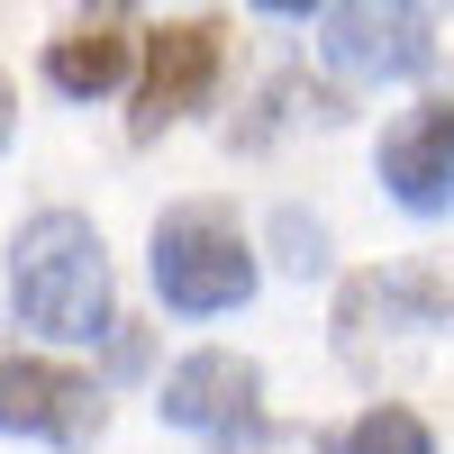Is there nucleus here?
Here are the masks:
<instances>
[{"mask_svg":"<svg viewBox=\"0 0 454 454\" xmlns=\"http://www.w3.org/2000/svg\"><path fill=\"white\" fill-rule=\"evenodd\" d=\"M218 91V27H164L155 46H145V82H137V137H164L173 119H192V109Z\"/></svg>","mask_w":454,"mask_h":454,"instance_id":"obj_6","label":"nucleus"},{"mask_svg":"<svg viewBox=\"0 0 454 454\" xmlns=\"http://www.w3.org/2000/svg\"><path fill=\"white\" fill-rule=\"evenodd\" d=\"M0 427H10V436H55V445H73V436L100 427V391L82 382V372H64V364L10 355V364H0Z\"/></svg>","mask_w":454,"mask_h":454,"instance_id":"obj_4","label":"nucleus"},{"mask_svg":"<svg viewBox=\"0 0 454 454\" xmlns=\"http://www.w3.org/2000/svg\"><path fill=\"white\" fill-rule=\"evenodd\" d=\"M155 291L182 318H218V309H237L254 291V254L218 209H173L155 227Z\"/></svg>","mask_w":454,"mask_h":454,"instance_id":"obj_2","label":"nucleus"},{"mask_svg":"<svg viewBox=\"0 0 454 454\" xmlns=\"http://www.w3.org/2000/svg\"><path fill=\"white\" fill-rule=\"evenodd\" d=\"M346 454H436V445H427V427L409 409H364L346 427Z\"/></svg>","mask_w":454,"mask_h":454,"instance_id":"obj_9","label":"nucleus"},{"mask_svg":"<svg viewBox=\"0 0 454 454\" xmlns=\"http://www.w3.org/2000/svg\"><path fill=\"white\" fill-rule=\"evenodd\" d=\"M10 128H19V100H10V82H0V145H10Z\"/></svg>","mask_w":454,"mask_h":454,"instance_id":"obj_10","label":"nucleus"},{"mask_svg":"<svg viewBox=\"0 0 454 454\" xmlns=\"http://www.w3.org/2000/svg\"><path fill=\"white\" fill-rule=\"evenodd\" d=\"M318 46L346 82H419L436 64V36L419 19V0H327Z\"/></svg>","mask_w":454,"mask_h":454,"instance_id":"obj_3","label":"nucleus"},{"mask_svg":"<svg viewBox=\"0 0 454 454\" xmlns=\"http://www.w3.org/2000/svg\"><path fill=\"white\" fill-rule=\"evenodd\" d=\"M46 82H55L64 100H100V91H119V82H128V36H109V27L55 36V46H46Z\"/></svg>","mask_w":454,"mask_h":454,"instance_id":"obj_8","label":"nucleus"},{"mask_svg":"<svg viewBox=\"0 0 454 454\" xmlns=\"http://www.w3.org/2000/svg\"><path fill=\"white\" fill-rule=\"evenodd\" d=\"M382 192L400 209H454V100H427V109H409V119L382 137Z\"/></svg>","mask_w":454,"mask_h":454,"instance_id":"obj_5","label":"nucleus"},{"mask_svg":"<svg viewBox=\"0 0 454 454\" xmlns=\"http://www.w3.org/2000/svg\"><path fill=\"white\" fill-rule=\"evenodd\" d=\"M10 300L27 327L64 336V346H82V336H109V254L91 237V218L73 209H36L10 246Z\"/></svg>","mask_w":454,"mask_h":454,"instance_id":"obj_1","label":"nucleus"},{"mask_svg":"<svg viewBox=\"0 0 454 454\" xmlns=\"http://www.w3.org/2000/svg\"><path fill=\"white\" fill-rule=\"evenodd\" d=\"M254 10H273V19H291V10H318V0H254Z\"/></svg>","mask_w":454,"mask_h":454,"instance_id":"obj_11","label":"nucleus"},{"mask_svg":"<svg viewBox=\"0 0 454 454\" xmlns=\"http://www.w3.org/2000/svg\"><path fill=\"white\" fill-rule=\"evenodd\" d=\"M254 391H263V372L246 364V355H182L173 372H164V419L173 427H200V436H218V427H246L254 419Z\"/></svg>","mask_w":454,"mask_h":454,"instance_id":"obj_7","label":"nucleus"}]
</instances>
